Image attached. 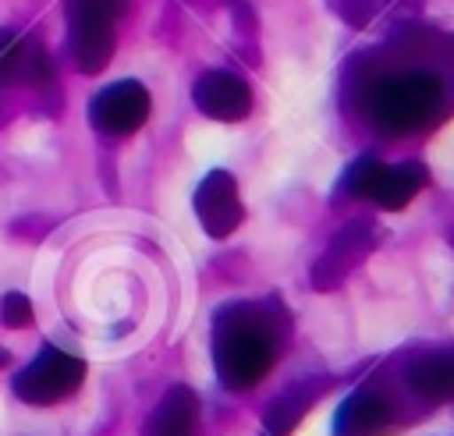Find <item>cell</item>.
Masks as SVG:
<instances>
[{"instance_id":"cell-1","label":"cell","mask_w":454,"mask_h":436,"mask_svg":"<svg viewBox=\"0 0 454 436\" xmlns=\"http://www.w3.org/2000/svg\"><path fill=\"white\" fill-rule=\"evenodd\" d=\"M277 354V323L266 308L238 301L216 312L213 323V362L216 376L231 390L255 386Z\"/></svg>"},{"instance_id":"cell-4","label":"cell","mask_w":454,"mask_h":436,"mask_svg":"<svg viewBox=\"0 0 454 436\" xmlns=\"http://www.w3.org/2000/svg\"><path fill=\"white\" fill-rule=\"evenodd\" d=\"M85 379V362L64 347L46 344L18 376H14V393L25 404H57L71 397Z\"/></svg>"},{"instance_id":"cell-12","label":"cell","mask_w":454,"mask_h":436,"mask_svg":"<svg viewBox=\"0 0 454 436\" xmlns=\"http://www.w3.org/2000/svg\"><path fill=\"white\" fill-rule=\"evenodd\" d=\"M323 379H301L294 386H287L284 393H277L262 415V436H291L294 425L301 422V415L319 401L323 393Z\"/></svg>"},{"instance_id":"cell-9","label":"cell","mask_w":454,"mask_h":436,"mask_svg":"<svg viewBox=\"0 0 454 436\" xmlns=\"http://www.w3.org/2000/svg\"><path fill=\"white\" fill-rule=\"evenodd\" d=\"M195 106L213 121H241L252 110V89L231 71H206L192 85Z\"/></svg>"},{"instance_id":"cell-10","label":"cell","mask_w":454,"mask_h":436,"mask_svg":"<svg viewBox=\"0 0 454 436\" xmlns=\"http://www.w3.org/2000/svg\"><path fill=\"white\" fill-rule=\"evenodd\" d=\"M394 422V411H390V401L372 390V386H362L355 393H348V401L337 408L333 415V436H383Z\"/></svg>"},{"instance_id":"cell-15","label":"cell","mask_w":454,"mask_h":436,"mask_svg":"<svg viewBox=\"0 0 454 436\" xmlns=\"http://www.w3.org/2000/svg\"><path fill=\"white\" fill-rule=\"evenodd\" d=\"M0 323L4 326H28L32 323V301L25 298V294H4V301H0Z\"/></svg>"},{"instance_id":"cell-2","label":"cell","mask_w":454,"mask_h":436,"mask_svg":"<svg viewBox=\"0 0 454 436\" xmlns=\"http://www.w3.org/2000/svg\"><path fill=\"white\" fill-rule=\"evenodd\" d=\"M440 78L426 67H404L376 78L365 92L369 121L387 135H411L426 128L440 110Z\"/></svg>"},{"instance_id":"cell-11","label":"cell","mask_w":454,"mask_h":436,"mask_svg":"<svg viewBox=\"0 0 454 436\" xmlns=\"http://www.w3.org/2000/svg\"><path fill=\"white\" fill-rule=\"evenodd\" d=\"M53 74L50 53L28 35H0V85H46Z\"/></svg>"},{"instance_id":"cell-7","label":"cell","mask_w":454,"mask_h":436,"mask_svg":"<svg viewBox=\"0 0 454 436\" xmlns=\"http://www.w3.org/2000/svg\"><path fill=\"white\" fill-rule=\"evenodd\" d=\"M195 216L202 223V230L209 237H227L238 230L241 216H245V206H241V195H238V181L231 170H209L199 188H195Z\"/></svg>"},{"instance_id":"cell-16","label":"cell","mask_w":454,"mask_h":436,"mask_svg":"<svg viewBox=\"0 0 454 436\" xmlns=\"http://www.w3.org/2000/svg\"><path fill=\"white\" fill-rule=\"evenodd\" d=\"M0 365H7V354H4V351H0Z\"/></svg>"},{"instance_id":"cell-3","label":"cell","mask_w":454,"mask_h":436,"mask_svg":"<svg viewBox=\"0 0 454 436\" xmlns=\"http://www.w3.org/2000/svg\"><path fill=\"white\" fill-rule=\"evenodd\" d=\"M128 0H64L67 14V46L82 74H99L114 57V28Z\"/></svg>"},{"instance_id":"cell-5","label":"cell","mask_w":454,"mask_h":436,"mask_svg":"<svg viewBox=\"0 0 454 436\" xmlns=\"http://www.w3.org/2000/svg\"><path fill=\"white\" fill-rule=\"evenodd\" d=\"M426 184V170L419 163H397V167H387L372 156H362L348 177H344V188L348 195L355 199H369L383 209H404L419 188Z\"/></svg>"},{"instance_id":"cell-8","label":"cell","mask_w":454,"mask_h":436,"mask_svg":"<svg viewBox=\"0 0 454 436\" xmlns=\"http://www.w3.org/2000/svg\"><path fill=\"white\" fill-rule=\"evenodd\" d=\"M372 234H376L372 223H365V220L344 223V227L330 237L326 252L316 259V266H312V273H309L312 287L330 291V287H337L351 269H358L362 259L372 252Z\"/></svg>"},{"instance_id":"cell-6","label":"cell","mask_w":454,"mask_h":436,"mask_svg":"<svg viewBox=\"0 0 454 436\" xmlns=\"http://www.w3.org/2000/svg\"><path fill=\"white\" fill-rule=\"evenodd\" d=\"M149 117V92L142 82H114L106 89H99L89 103V121L96 131L110 135V138H124L131 131H138Z\"/></svg>"},{"instance_id":"cell-14","label":"cell","mask_w":454,"mask_h":436,"mask_svg":"<svg viewBox=\"0 0 454 436\" xmlns=\"http://www.w3.org/2000/svg\"><path fill=\"white\" fill-rule=\"evenodd\" d=\"M408 386L429 401L454 397V351H436V354L415 358L408 369Z\"/></svg>"},{"instance_id":"cell-13","label":"cell","mask_w":454,"mask_h":436,"mask_svg":"<svg viewBox=\"0 0 454 436\" xmlns=\"http://www.w3.org/2000/svg\"><path fill=\"white\" fill-rule=\"evenodd\" d=\"M199 401L188 386H170L145 422V436H199Z\"/></svg>"}]
</instances>
